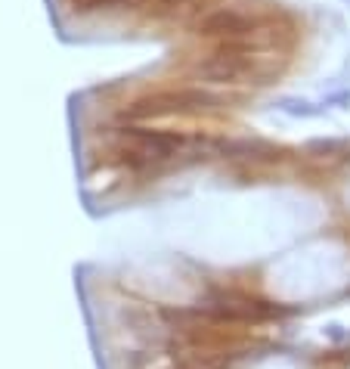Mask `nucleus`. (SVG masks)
I'll return each mask as SVG.
<instances>
[{"label":"nucleus","instance_id":"nucleus-2","mask_svg":"<svg viewBox=\"0 0 350 369\" xmlns=\"http://www.w3.org/2000/svg\"><path fill=\"white\" fill-rule=\"evenodd\" d=\"M230 99L217 97L211 90L201 87H170V90H152L143 97L130 99L121 109L124 121H155L170 119V115H201V112H220L227 109Z\"/></svg>","mask_w":350,"mask_h":369},{"label":"nucleus","instance_id":"nucleus-5","mask_svg":"<svg viewBox=\"0 0 350 369\" xmlns=\"http://www.w3.org/2000/svg\"><path fill=\"white\" fill-rule=\"evenodd\" d=\"M146 0H72V10L77 13H99V10H137Z\"/></svg>","mask_w":350,"mask_h":369},{"label":"nucleus","instance_id":"nucleus-1","mask_svg":"<svg viewBox=\"0 0 350 369\" xmlns=\"http://www.w3.org/2000/svg\"><path fill=\"white\" fill-rule=\"evenodd\" d=\"M192 75L205 84L239 87V84H270L279 75V68L263 56H258V47L217 44L211 53H205L192 66Z\"/></svg>","mask_w":350,"mask_h":369},{"label":"nucleus","instance_id":"nucleus-6","mask_svg":"<svg viewBox=\"0 0 350 369\" xmlns=\"http://www.w3.org/2000/svg\"><path fill=\"white\" fill-rule=\"evenodd\" d=\"M276 106L282 109V112L294 115V119H316V115H323V109H320V106L304 103V99H294V97H282Z\"/></svg>","mask_w":350,"mask_h":369},{"label":"nucleus","instance_id":"nucleus-3","mask_svg":"<svg viewBox=\"0 0 350 369\" xmlns=\"http://www.w3.org/2000/svg\"><path fill=\"white\" fill-rule=\"evenodd\" d=\"M199 37L217 44H239V47H263V35L273 31V19L258 13H248L242 6H205L192 22Z\"/></svg>","mask_w":350,"mask_h":369},{"label":"nucleus","instance_id":"nucleus-4","mask_svg":"<svg viewBox=\"0 0 350 369\" xmlns=\"http://www.w3.org/2000/svg\"><path fill=\"white\" fill-rule=\"evenodd\" d=\"M189 146V137L177 131H149V128H121V155L134 168H146L152 162H168Z\"/></svg>","mask_w":350,"mask_h":369},{"label":"nucleus","instance_id":"nucleus-7","mask_svg":"<svg viewBox=\"0 0 350 369\" xmlns=\"http://www.w3.org/2000/svg\"><path fill=\"white\" fill-rule=\"evenodd\" d=\"M192 0H146L152 16H177L180 10H186Z\"/></svg>","mask_w":350,"mask_h":369}]
</instances>
